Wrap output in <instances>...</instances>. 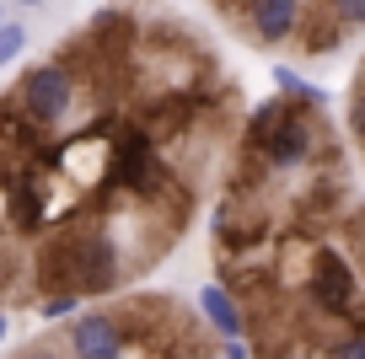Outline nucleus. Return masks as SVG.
Instances as JSON below:
<instances>
[{
  "mask_svg": "<svg viewBox=\"0 0 365 359\" xmlns=\"http://www.w3.org/2000/svg\"><path fill=\"white\" fill-rule=\"evenodd\" d=\"M38 274L54 295H103L118 284V247L108 231H59L38 252Z\"/></svg>",
  "mask_w": 365,
  "mask_h": 359,
  "instance_id": "nucleus-1",
  "label": "nucleus"
},
{
  "mask_svg": "<svg viewBox=\"0 0 365 359\" xmlns=\"http://www.w3.org/2000/svg\"><path fill=\"white\" fill-rule=\"evenodd\" d=\"M16 102L33 124H59L76 102V86H70V70L65 65H33L16 86Z\"/></svg>",
  "mask_w": 365,
  "mask_h": 359,
  "instance_id": "nucleus-2",
  "label": "nucleus"
},
{
  "mask_svg": "<svg viewBox=\"0 0 365 359\" xmlns=\"http://www.w3.org/2000/svg\"><path fill=\"white\" fill-rule=\"evenodd\" d=\"M307 290H312V301H317L322 311L344 316V311H349V306H354V295H360V279H354V269H349V258H344V252L322 247L317 258H312Z\"/></svg>",
  "mask_w": 365,
  "mask_h": 359,
  "instance_id": "nucleus-3",
  "label": "nucleus"
},
{
  "mask_svg": "<svg viewBox=\"0 0 365 359\" xmlns=\"http://www.w3.org/2000/svg\"><path fill=\"white\" fill-rule=\"evenodd\" d=\"M113 177L124 182L129 193H150V182H156V150H150V140L140 135V129H129L113 145Z\"/></svg>",
  "mask_w": 365,
  "mask_h": 359,
  "instance_id": "nucleus-4",
  "label": "nucleus"
},
{
  "mask_svg": "<svg viewBox=\"0 0 365 359\" xmlns=\"http://www.w3.org/2000/svg\"><path fill=\"white\" fill-rule=\"evenodd\" d=\"M70 348H76V359H118V354H124L113 316H97V311L76 316V327H70Z\"/></svg>",
  "mask_w": 365,
  "mask_h": 359,
  "instance_id": "nucleus-5",
  "label": "nucleus"
},
{
  "mask_svg": "<svg viewBox=\"0 0 365 359\" xmlns=\"http://www.w3.org/2000/svg\"><path fill=\"white\" fill-rule=\"evenodd\" d=\"M263 156H269V167H301V161L312 156L307 118H279V124L269 129V140H263Z\"/></svg>",
  "mask_w": 365,
  "mask_h": 359,
  "instance_id": "nucleus-6",
  "label": "nucleus"
},
{
  "mask_svg": "<svg viewBox=\"0 0 365 359\" xmlns=\"http://www.w3.org/2000/svg\"><path fill=\"white\" fill-rule=\"evenodd\" d=\"M301 22V0H252V33L263 43H285Z\"/></svg>",
  "mask_w": 365,
  "mask_h": 359,
  "instance_id": "nucleus-7",
  "label": "nucleus"
},
{
  "mask_svg": "<svg viewBox=\"0 0 365 359\" xmlns=\"http://www.w3.org/2000/svg\"><path fill=\"white\" fill-rule=\"evenodd\" d=\"M199 311L210 316V327H215L220 338H242V306L231 301V290L205 284V290H199Z\"/></svg>",
  "mask_w": 365,
  "mask_h": 359,
  "instance_id": "nucleus-8",
  "label": "nucleus"
},
{
  "mask_svg": "<svg viewBox=\"0 0 365 359\" xmlns=\"http://www.w3.org/2000/svg\"><path fill=\"white\" fill-rule=\"evenodd\" d=\"M11 220H16V231H38V220H43V199H38V188H27V182L11 188Z\"/></svg>",
  "mask_w": 365,
  "mask_h": 359,
  "instance_id": "nucleus-9",
  "label": "nucleus"
},
{
  "mask_svg": "<svg viewBox=\"0 0 365 359\" xmlns=\"http://www.w3.org/2000/svg\"><path fill=\"white\" fill-rule=\"evenodd\" d=\"M274 86L290 91V97H301V102H322V91H317V86H307V80H301L296 70H285V65H274Z\"/></svg>",
  "mask_w": 365,
  "mask_h": 359,
  "instance_id": "nucleus-10",
  "label": "nucleus"
},
{
  "mask_svg": "<svg viewBox=\"0 0 365 359\" xmlns=\"http://www.w3.org/2000/svg\"><path fill=\"white\" fill-rule=\"evenodd\" d=\"M279 118H285V113H279V102H263V108L252 113V129H247V140H252V145H263V140H269V129L279 124Z\"/></svg>",
  "mask_w": 365,
  "mask_h": 359,
  "instance_id": "nucleus-11",
  "label": "nucleus"
},
{
  "mask_svg": "<svg viewBox=\"0 0 365 359\" xmlns=\"http://www.w3.org/2000/svg\"><path fill=\"white\" fill-rule=\"evenodd\" d=\"M22 48H27V27L22 22H6V27H0V65H11Z\"/></svg>",
  "mask_w": 365,
  "mask_h": 359,
  "instance_id": "nucleus-12",
  "label": "nucleus"
},
{
  "mask_svg": "<svg viewBox=\"0 0 365 359\" xmlns=\"http://www.w3.org/2000/svg\"><path fill=\"white\" fill-rule=\"evenodd\" d=\"M333 6H339V22L365 27V0H333Z\"/></svg>",
  "mask_w": 365,
  "mask_h": 359,
  "instance_id": "nucleus-13",
  "label": "nucleus"
},
{
  "mask_svg": "<svg viewBox=\"0 0 365 359\" xmlns=\"http://www.w3.org/2000/svg\"><path fill=\"white\" fill-rule=\"evenodd\" d=\"M349 129H354V135L365 140V86H360V91L349 97Z\"/></svg>",
  "mask_w": 365,
  "mask_h": 359,
  "instance_id": "nucleus-14",
  "label": "nucleus"
},
{
  "mask_svg": "<svg viewBox=\"0 0 365 359\" xmlns=\"http://www.w3.org/2000/svg\"><path fill=\"white\" fill-rule=\"evenodd\" d=\"M70 311H76V295H48V301H43L48 322H54V316H70Z\"/></svg>",
  "mask_w": 365,
  "mask_h": 359,
  "instance_id": "nucleus-15",
  "label": "nucleus"
},
{
  "mask_svg": "<svg viewBox=\"0 0 365 359\" xmlns=\"http://www.w3.org/2000/svg\"><path fill=\"white\" fill-rule=\"evenodd\" d=\"M339 359H365V333H354L349 343H344V354Z\"/></svg>",
  "mask_w": 365,
  "mask_h": 359,
  "instance_id": "nucleus-16",
  "label": "nucleus"
},
{
  "mask_svg": "<svg viewBox=\"0 0 365 359\" xmlns=\"http://www.w3.org/2000/svg\"><path fill=\"white\" fill-rule=\"evenodd\" d=\"M226 359H252V354H247V343H242V338H226Z\"/></svg>",
  "mask_w": 365,
  "mask_h": 359,
  "instance_id": "nucleus-17",
  "label": "nucleus"
},
{
  "mask_svg": "<svg viewBox=\"0 0 365 359\" xmlns=\"http://www.w3.org/2000/svg\"><path fill=\"white\" fill-rule=\"evenodd\" d=\"M0 27H6V0H0Z\"/></svg>",
  "mask_w": 365,
  "mask_h": 359,
  "instance_id": "nucleus-18",
  "label": "nucleus"
},
{
  "mask_svg": "<svg viewBox=\"0 0 365 359\" xmlns=\"http://www.w3.org/2000/svg\"><path fill=\"white\" fill-rule=\"evenodd\" d=\"M16 6H43V0H16Z\"/></svg>",
  "mask_w": 365,
  "mask_h": 359,
  "instance_id": "nucleus-19",
  "label": "nucleus"
},
{
  "mask_svg": "<svg viewBox=\"0 0 365 359\" xmlns=\"http://www.w3.org/2000/svg\"><path fill=\"white\" fill-rule=\"evenodd\" d=\"M0 338H6V316H0Z\"/></svg>",
  "mask_w": 365,
  "mask_h": 359,
  "instance_id": "nucleus-20",
  "label": "nucleus"
}]
</instances>
